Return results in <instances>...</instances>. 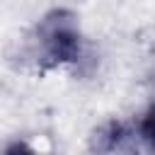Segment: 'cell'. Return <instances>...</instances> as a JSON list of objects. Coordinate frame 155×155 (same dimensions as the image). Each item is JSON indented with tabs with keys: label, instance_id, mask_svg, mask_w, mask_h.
<instances>
[{
	"label": "cell",
	"instance_id": "6da1fadb",
	"mask_svg": "<svg viewBox=\"0 0 155 155\" xmlns=\"http://www.w3.org/2000/svg\"><path fill=\"white\" fill-rule=\"evenodd\" d=\"M34 58L44 68L75 63L82 53V34L70 10H51L34 29Z\"/></svg>",
	"mask_w": 155,
	"mask_h": 155
},
{
	"label": "cell",
	"instance_id": "7a4b0ae2",
	"mask_svg": "<svg viewBox=\"0 0 155 155\" xmlns=\"http://www.w3.org/2000/svg\"><path fill=\"white\" fill-rule=\"evenodd\" d=\"M136 133H138V138L145 143V148L155 150V104H150V107L140 114L138 126H136Z\"/></svg>",
	"mask_w": 155,
	"mask_h": 155
}]
</instances>
